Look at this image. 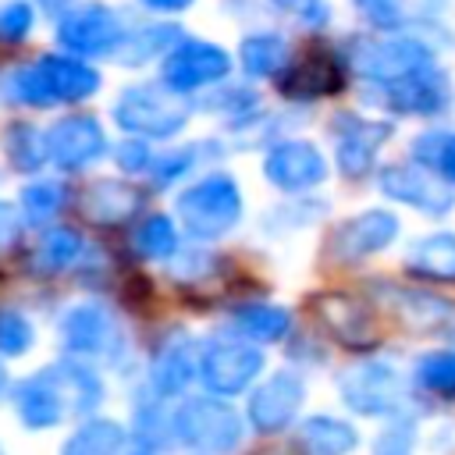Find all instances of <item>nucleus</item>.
<instances>
[{
	"label": "nucleus",
	"mask_w": 455,
	"mask_h": 455,
	"mask_svg": "<svg viewBox=\"0 0 455 455\" xmlns=\"http://www.w3.org/2000/svg\"><path fill=\"white\" fill-rule=\"evenodd\" d=\"M284 39L281 36H249L242 43V68L252 75V78H267L274 71H281L284 64Z\"/></svg>",
	"instance_id": "27"
},
{
	"label": "nucleus",
	"mask_w": 455,
	"mask_h": 455,
	"mask_svg": "<svg viewBox=\"0 0 455 455\" xmlns=\"http://www.w3.org/2000/svg\"><path fill=\"white\" fill-rule=\"evenodd\" d=\"M78 252H82L78 231H71V228H53V231L43 235V242H39V249H36V267L50 274V270L68 267Z\"/></svg>",
	"instance_id": "29"
},
{
	"label": "nucleus",
	"mask_w": 455,
	"mask_h": 455,
	"mask_svg": "<svg viewBox=\"0 0 455 455\" xmlns=\"http://www.w3.org/2000/svg\"><path fill=\"white\" fill-rule=\"evenodd\" d=\"M263 174L270 178V185H277L284 192H302V188H313L323 181L327 164L313 142L295 139V142H281L267 153Z\"/></svg>",
	"instance_id": "11"
},
{
	"label": "nucleus",
	"mask_w": 455,
	"mask_h": 455,
	"mask_svg": "<svg viewBox=\"0 0 455 455\" xmlns=\"http://www.w3.org/2000/svg\"><path fill=\"white\" fill-rule=\"evenodd\" d=\"M4 146H7V156H11V164L18 171H36L43 164V156H46V135L39 139L32 132V124H11Z\"/></svg>",
	"instance_id": "30"
},
{
	"label": "nucleus",
	"mask_w": 455,
	"mask_h": 455,
	"mask_svg": "<svg viewBox=\"0 0 455 455\" xmlns=\"http://www.w3.org/2000/svg\"><path fill=\"white\" fill-rule=\"evenodd\" d=\"M0 455H4V451H0Z\"/></svg>",
	"instance_id": "44"
},
{
	"label": "nucleus",
	"mask_w": 455,
	"mask_h": 455,
	"mask_svg": "<svg viewBox=\"0 0 455 455\" xmlns=\"http://www.w3.org/2000/svg\"><path fill=\"white\" fill-rule=\"evenodd\" d=\"M14 405H18L21 423L32 427V430H43V427L60 423L64 412H68V398H64V387H60L57 370L46 366L36 377L21 380L18 391H14Z\"/></svg>",
	"instance_id": "15"
},
{
	"label": "nucleus",
	"mask_w": 455,
	"mask_h": 455,
	"mask_svg": "<svg viewBox=\"0 0 455 455\" xmlns=\"http://www.w3.org/2000/svg\"><path fill=\"white\" fill-rule=\"evenodd\" d=\"M348 128L338 132V167L348 178H363L373 164L377 146L391 135V124L380 121H359V117H341Z\"/></svg>",
	"instance_id": "18"
},
{
	"label": "nucleus",
	"mask_w": 455,
	"mask_h": 455,
	"mask_svg": "<svg viewBox=\"0 0 455 455\" xmlns=\"http://www.w3.org/2000/svg\"><path fill=\"white\" fill-rule=\"evenodd\" d=\"M7 391V370H4V363H0V395Z\"/></svg>",
	"instance_id": "43"
},
{
	"label": "nucleus",
	"mask_w": 455,
	"mask_h": 455,
	"mask_svg": "<svg viewBox=\"0 0 455 455\" xmlns=\"http://www.w3.org/2000/svg\"><path fill=\"white\" fill-rule=\"evenodd\" d=\"M149 7H160V11H181V7H188L192 0H146Z\"/></svg>",
	"instance_id": "41"
},
{
	"label": "nucleus",
	"mask_w": 455,
	"mask_h": 455,
	"mask_svg": "<svg viewBox=\"0 0 455 455\" xmlns=\"http://www.w3.org/2000/svg\"><path fill=\"white\" fill-rule=\"evenodd\" d=\"M338 85H341L338 64H334L331 53H323V50L306 53V57L281 78V92H284V96H295V100H313V96L334 92Z\"/></svg>",
	"instance_id": "21"
},
{
	"label": "nucleus",
	"mask_w": 455,
	"mask_h": 455,
	"mask_svg": "<svg viewBox=\"0 0 455 455\" xmlns=\"http://www.w3.org/2000/svg\"><path fill=\"white\" fill-rule=\"evenodd\" d=\"M142 210V192L124 181H96L82 196V213L92 224H124Z\"/></svg>",
	"instance_id": "19"
},
{
	"label": "nucleus",
	"mask_w": 455,
	"mask_h": 455,
	"mask_svg": "<svg viewBox=\"0 0 455 455\" xmlns=\"http://www.w3.org/2000/svg\"><path fill=\"white\" fill-rule=\"evenodd\" d=\"M174 430L185 444L210 451V455H224L242 441L238 412L217 398H188L181 412L174 416Z\"/></svg>",
	"instance_id": "4"
},
{
	"label": "nucleus",
	"mask_w": 455,
	"mask_h": 455,
	"mask_svg": "<svg viewBox=\"0 0 455 455\" xmlns=\"http://www.w3.org/2000/svg\"><path fill=\"white\" fill-rule=\"evenodd\" d=\"M316 313L327 323V331L348 348H373L377 338H380L370 306L352 299V295H320L316 299Z\"/></svg>",
	"instance_id": "14"
},
{
	"label": "nucleus",
	"mask_w": 455,
	"mask_h": 455,
	"mask_svg": "<svg viewBox=\"0 0 455 455\" xmlns=\"http://www.w3.org/2000/svg\"><path fill=\"white\" fill-rule=\"evenodd\" d=\"M192 107L171 92H164L160 85H132L121 92L117 107H114V121L124 132L146 135V139H164L185 128Z\"/></svg>",
	"instance_id": "3"
},
{
	"label": "nucleus",
	"mask_w": 455,
	"mask_h": 455,
	"mask_svg": "<svg viewBox=\"0 0 455 455\" xmlns=\"http://www.w3.org/2000/svg\"><path fill=\"white\" fill-rule=\"evenodd\" d=\"M28 345H32L28 320L18 316V313H11V309H0V352L4 355H21Z\"/></svg>",
	"instance_id": "35"
},
{
	"label": "nucleus",
	"mask_w": 455,
	"mask_h": 455,
	"mask_svg": "<svg viewBox=\"0 0 455 455\" xmlns=\"http://www.w3.org/2000/svg\"><path fill=\"white\" fill-rule=\"evenodd\" d=\"M341 398L348 409L363 416H384L395 412L402 402V380L384 363H355L341 373Z\"/></svg>",
	"instance_id": "7"
},
{
	"label": "nucleus",
	"mask_w": 455,
	"mask_h": 455,
	"mask_svg": "<svg viewBox=\"0 0 455 455\" xmlns=\"http://www.w3.org/2000/svg\"><path fill=\"white\" fill-rule=\"evenodd\" d=\"M135 249L142 252V256H149V259H164V256H171L174 249H178V231H174V224H171V217H149V220H142V228L135 231Z\"/></svg>",
	"instance_id": "31"
},
{
	"label": "nucleus",
	"mask_w": 455,
	"mask_h": 455,
	"mask_svg": "<svg viewBox=\"0 0 455 455\" xmlns=\"http://www.w3.org/2000/svg\"><path fill=\"white\" fill-rule=\"evenodd\" d=\"M28 28H32V7L28 4H11L0 11V39L18 43L28 36Z\"/></svg>",
	"instance_id": "37"
},
{
	"label": "nucleus",
	"mask_w": 455,
	"mask_h": 455,
	"mask_svg": "<svg viewBox=\"0 0 455 455\" xmlns=\"http://www.w3.org/2000/svg\"><path fill=\"white\" fill-rule=\"evenodd\" d=\"M178 217L196 238H220L242 217V196L235 178L210 174L178 196Z\"/></svg>",
	"instance_id": "2"
},
{
	"label": "nucleus",
	"mask_w": 455,
	"mask_h": 455,
	"mask_svg": "<svg viewBox=\"0 0 455 455\" xmlns=\"http://www.w3.org/2000/svg\"><path fill=\"white\" fill-rule=\"evenodd\" d=\"M355 430L334 416H309L302 423V444L313 455H348L355 448Z\"/></svg>",
	"instance_id": "25"
},
{
	"label": "nucleus",
	"mask_w": 455,
	"mask_h": 455,
	"mask_svg": "<svg viewBox=\"0 0 455 455\" xmlns=\"http://www.w3.org/2000/svg\"><path fill=\"white\" fill-rule=\"evenodd\" d=\"M256 455H299L295 448H288V444H270V448H259Z\"/></svg>",
	"instance_id": "42"
},
{
	"label": "nucleus",
	"mask_w": 455,
	"mask_h": 455,
	"mask_svg": "<svg viewBox=\"0 0 455 455\" xmlns=\"http://www.w3.org/2000/svg\"><path fill=\"white\" fill-rule=\"evenodd\" d=\"M114 160H117L124 171H142V167H149V153H146L142 142H121V146L114 149Z\"/></svg>",
	"instance_id": "39"
},
{
	"label": "nucleus",
	"mask_w": 455,
	"mask_h": 455,
	"mask_svg": "<svg viewBox=\"0 0 455 455\" xmlns=\"http://www.w3.org/2000/svg\"><path fill=\"white\" fill-rule=\"evenodd\" d=\"M380 188L391 199L409 203V206H416V210H423L430 217H437V213H444L451 206V188L434 181V178H427L419 167H409V164L384 167L380 171Z\"/></svg>",
	"instance_id": "16"
},
{
	"label": "nucleus",
	"mask_w": 455,
	"mask_h": 455,
	"mask_svg": "<svg viewBox=\"0 0 455 455\" xmlns=\"http://www.w3.org/2000/svg\"><path fill=\"white\" fill-rule=\"evenodd\" d=\"M107 139L96 117L89 114H71L60 117L50 132H46V160H53L64 171H78L85 164H92L103 153Z\"/></svg>",
	"instance_id": "10"
},
{
	"label": "nucleus",
	"mask_w": 455,
	"mask_h": 455,
	"mask_svg": "<svg viewBox=\"0 0 455 455\" xmlns=\"http://www.w3.org/2000/svg\"><path fill=\"white\" fill-rule=\"evenodd\" d=\"M259 370H263V352L256 345L231 341V338L206 341V348L199 355V380L213 395H238V391H245L256 380Z\"/></svg>",
	"instance_id": "5"
},
{
	"label": "nucleus",
	"mask_w": 455,
	"mask_h": 455,
	"mask_svg": "<svg viewBox=\"0 0 455 455\" xmlns=\"http://www.w3.org/2000/svg\"><path fill=\"white\" fill-rule=\"evenodd\" d=\"M110 334H114V323H110L107 309L96 302L75 306L60 323V338H64L68 352H78V355H92V352L107 348Z\"/></svg>",
	"instance_id": "20"
},
{
	"label": "nucleus",
	"mask_w": 455,
	"mask_h": 455,
	"mask_svg": "<svg viewBox=\"0 0 455 455\" xmlns=\"http://www.w3.org/2000/svg\"><path fill=\"white\" fill-rule=\"evenodd\" d=\"M416 380L437 395H455V352H434L419 359Z\"/></svg>",
	"instance_id": "34"
},
{
	"label": "nucleus",
	"mask_w": 455,
	"mask_h": 455,
	"mask_svg": "<svg viewBox=\"0 0 455 455\" xmlns=\"http://www.w3.org/2000/svg\"><path fill=\"white\" fill-rule=\"evenodd\" d=\"M64 199H68V192L57 181H36V185L21 188V206H25L28 224H43L46 217H53L64 206Z\"/></svg>",
	"instance_id": "32"
},
{
	"label": "nucleus",
	"mask_w": 455,
	"mask_h": 455,
	"mask_svg": "<svg viewBox=\"0 0 455 455\" xmlns=\"http://www.w3.org/2000/svg\"><path fill=\"white\" fill-rule=\"evenodd\" d=\"M302 398H306L302 380L295 373L281 370V373H274L267 384H259L252 391V398H249V419H252L256 430L274 434V430H281V427H288L295 419Z\"/></svg>",
	"instance_id": "12"
},
{
	"label": "nucleus",
	"mask_w": 455,
	"mask_h": 455,
	"mask_svg": "<svg viewBox=\"0 0 455 455\" xmlns=\"http://www.w3.org/2000/svg\"><path fill=\"white\" fill-rule=\"evenodd\" d=\"M96 85H100V75L89 64L75 57H60V53L39 57L36 64L14 71V78L7 82L18 103H36V107L85 100L89 92H96Z\"/></svg>",
	"instance_id": "1"
},
{
	"label": "nucleus",
	"mask_w": 455,
	"mask_h": 455,
	"mask_svg": "<svg viewBox=\"0 0 455 455\" xmlns=\"http://www.w3.org/2000/svg\"><path fill=\"white\" fill-rule=\"evenodd\" d=\"M196 153H203V146H185V149H178V153L160 156V160H156V167H153V181H156V185L174 181L178 174H185V171L196 164Z\"/></svg>",
	"instance_id": "36"
},
{
	"label": "nucleus",
	"mask_w": 455,
	"mask_h": 455,
	"mask_svg": "<svg viewBox=\"0 0 455 455\" xmlns=\"http://www.w3.org/2000/svg\"><path fill=\"white\" fill-rule=\"evenodd\" d=\"M409 270L419 277L434 281H455V235H427L412 252H409Z\"/></svg>",
	"instance_id": "23"
},
{
	"label": "nucleus",
	"mask_w": 455,
	"mask_h": 455,
	"mask_svg": "<svg viewBox=\"0 0 455 455\" xmlns=\"http://www.w3.org/2000/svg\"><path fill=\"white\" fill-rule=\"evenodd\" d=\"M196 370H199L196 345H192L185 334L171 338V341L160 348V355L153 359V387H156V395L171 398V395L185 391V384L192 380Z\"/></svg>",
	"instance_id": "22"
},
{
	"label": "nucleus",
	"mask_w": 455,
	"mask_h": 455,
	"mask_svg": "<svg viewBox=\"0 0 455 455\" xmlns=\"http://www.w3.org/2000/svg\"><path fill=\"white\" fill-rule=\"evenodd\" d=\"M60 32V43L75 53H85V57H100V53H110L124 43V25H121V14L110 11L107 4H82L75 11H68L57 25Z\"/></svg>",
	"instance_id": "6"
},
{
	"label": "nucleus",
	"mask_w": 455,
	"mask_h": 455,
	"mask_svg": "<svg viewBox=\"0 0 455 455\" xmlns=\"http://www.w3.org/2000/svg\"><path fill=\"white\" fill-rule=\"evenodd\" d=\"M124 448V427L114 419H89L82 423L60 455H121Z\"/></svg>",
	"instance_id": "26"
},
{
	"label": "nucleus",
	"mask_w": 455,
	"mask_h": 455,
	"mask_svg": "<svg viewBox=\"0 0 455 455\" xmlns=\"http://www.w3.org/2000/svg\"><path fill=\"white\" fill-rule=\"evenodd\" d=\"M288 309L281 306H267V302H252V306H242L235 316H231V327L249 338V341H281L288 334Z\"/></svg>",
	"instance_id": "24"
},
{
	"label": "nucleus",
	"mask_w": 455,
	"mask_h": 455,
	"mask_svg": "<svg viewBox=\"0 0 455 455\" xmlns=\"http://www.w3.org/2000/svg\"><path fill=\"white\" fill-rule=\"evenodd\" d=\"M427 60H430V53L416 39H377V43H359L352 50V68L363 78H373V82H384V85L412 75Z\"/></svg>",
	"instance_id": "8"
},
{
	"label": "nucleus",
	"mask_w": 455,
	"mask_h": 455,
	"mask_svg": "<svg viewBox=\"0 0 455 455\" xmlns=\"http://www.w3.org/2000/svg\"><path fill=\"white\" fill-rule=\"evenodd\" d=\"M416 160L430 171H437L444 181H455V132H430L419 135L412 146Z\"/></svg>",
	"instance_id": "28"
},
{
	"label": "nucleus",
	"mask_w": 455,
	"mask_h": 455,
	"mask_svg": "<svg viewBox=\"0 0 455 455\" xmlns=\"http://www.w3.org/2000/svg\"><path fill=\"white\" fill-rule=\"evenodd\" d=\"M409 451H412V427H405V423L387 427L373 448V455H409Z\"/></svg>",
	"instance_id": "38"
},
{
	"label": "nucleus",
	"mask_w": 455,
	"mask_h": 455,
	"mask_svg": "<svg viewBox=\"0 0 455 455\" xmlns=\"http://www.w3.org/2000/svg\"><path fill=\"white\" fill-rule=\"evenodd\" d=\"M174 36H178V28H171V25H153V28H146V32H139L132 43H121L117 60H124V64H142V60H149L153 53L171 50V39H174Z\"/></svg>",
	"instance_id": "33"
},
{
	"label": "nucleus",
	"mask_w": 455,
	"mask_h": 455,
	"mask_svg": "<svg viewBox=\"0 0 455 455\" xmlns=\"http://www.w3.org/2000/svg\"><path fill=\"white\" fill-rule=\"evenodd\" d=\"M21 235V217L11 203H0V249H11Z\"/></svg>",
	"instance_id": "40"
},
{
	"label": "nucleus",
	"mask_w": 455,
	"mask_h": 455,
	"mask_svg": "<svg viewBox=\"0 0 455 455\" xmlns=\"http://www.w3.org/2000/svg\"><path fill=\"white\" fill-rule=\"evenodd\" d=\"M231 71V57L213 43H181L164 60V82L174 92H192L220 82Z\"/></svg>",
	"instance_id": "9"
},
{
	"label": "nucleus",
	"mask_w": 455,
	"mask_h": 455,
	"mask_svg": "<svg viewBox=\"0 0 455 455\" xmlns=\"http://www.w3.org/2000/svg\"><path fill=\"white\" fill-rule=\"evenodd\" d=\"M398 235V217L387 210H366L352 220H345L334 238H331V252L338 259H363L370 252H380L395 242Z\"/></svg>",
	"instance_id": "13"
},
{
	"label": "nucleus",
	"mask_w": 455,
	"mask_h": 455,
	"mask_svg": "<svg viewBox=\"0 0 455 455\" xmlns=\"http://www.w3.org/2000/svg\"><path fill=\"white\" fill-rule=\"evenodd\" d=\"M387 103L402 114H437L448 103V82L441 71L423 64L412 75L387 82Z\"/></svg>",
	"instance_id": "17"
}]
</instances>
